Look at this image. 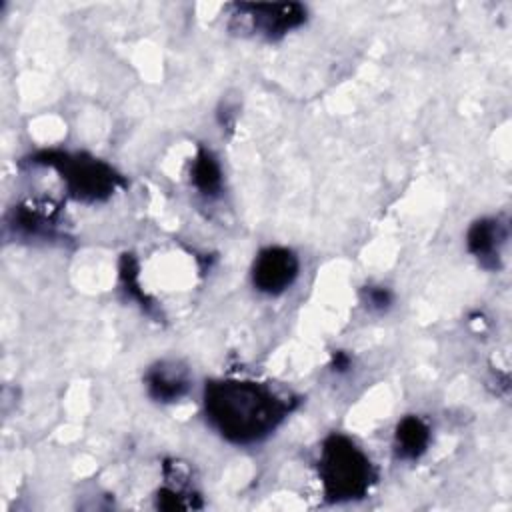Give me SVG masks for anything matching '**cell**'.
<instances>
[{
  "label": "cell",
  "mask_w": 512,
  "mask_h": 512,
  "mask_svg": "<svg viewBox=\"0 0 512 512\" xmlns=\"http://www.w3.org/2000/svg\"><path fill=\"white\" fill-rule=\"evenodd\" d=\"M294 400L250 380H210L204 412L210 426L232 444H254L274 432L290 414Z\"/></svg>",
  "instance_id": "6da1fadb"
},
{
  "label": "cell",
  "mask_w": 512,
  "mask_h": 512,
  "mask_svg": "<svg viewBox=\"0 0 512 512\" xmlns=\"http://www.w3.org/2000/svg\"><path fill=\"white\" fill-rule=\"evenodd\" d=\"M318 476L328 502L358 500L376 482V468L362 448L344 434H330L320 448Z\"/></svg>",
  "instance_id": "7a4b0ae2"
},
{
  "label": "cell",
  "mask_w": 512,
  "mask_h": 512,
  "mask_svg": "<svg viewBox=\"0 0 512 512\" xmlns=\"http://www.w3.org/2000/svg\"><path fill=\"white\" fill-rule=\"evenodd\" d=\"M32 162L56 168L62 174L68 192L84 202L104 200L122 184L120 174L108 164L84 154L70 156L62 152H42L34 156Z\"/></svg>",
  "instance_id": "3957f363"
},
{
  "label": "cell",
  "mask_w": 512,
  "mask_h": 512,
  "mask_svg": "<svg viewBox=\"0 0 512 512\" xmlns=\"http://www.w3.org/2000/svg\"><path fill=\"white\" fill-rule=\"evenodd\" d=\"M300 270L296 254L282 246H268L258 252L252 264V284L264 294H280L292 286Z\"/></svg>",
  "instance_id": "277c9868"
},
{
  "label": "cell",
  "mask_w": 512,
  "mask_h": 512,
  "mask_svg": "<svg viewBox=\"0 0 512 512\" xmlns=\"http://www.w3.org/2000/svg\"><path fill=\"white\" fill-rule=\"evenodd\" d=\"M236 14L248 16L252 28L266 38H280L286 32L298 28L306 20V8L298 2H274V4H234Z\"/></svg>",
  "instance_id": "5b68a950"
},
{
  "label": "cell",
  "mask_w": 512,
  "mask_h": 512,
  "mask_svg": "<svg viewBox=\"0 0 512 512\" xmlns=\"http://www.w3.org/2000/svg\"><path fill=\"white\" fill-rule=\"evenodd\" d=\"M506 240V226L498 218L476 220L466 236L470 254L488 270L500 268V248Z\"/></svg>",
  "instance_id": "8992f818"
},
{
  "label": "cell",
  "mask_w": 512,
  "mask_h": 512,
  "mask_svg": "<svg viewBox=\"0 0 512 512\" xmlns=\"http://www.w3.org/2000/svg\"><path fill=\"white\" fill-rule=\"evenodd\" d=\"M146 388L158 402H176L190 390V374L180 362L162 360L146 372Z\"/></svg>",
  "instance_id": "52a82bcc"
},
{
  "label": "cell",
  "mask_w": 512,
  "mask_h": 512,
  "mask_svg": "<svg viewBox=\"0 0 512 512\" xmlns=\"http://www.w3.org/2000/svg\"><path fill=\"white\" fill-rule=\"evenodd\" d=\"M430 444V428L418 416H406L398 422L394 434L396 456L402 460H418Z\"/></svg>",
  "instance_id": "ba28073f"
},
{
  "label": "cell",
  "mask_w": 512,
  "mask_h": 512,
  "mask_svg": "<svg viewBox=\"0 0 512 512\" xmlns=\"http://www.w3.org/2000/svg\"><path fill=\"white\" fill-rule=\"evenodd\" d=\"M192 182L196 190L208 198H214L222 190V170L212 152L200 148L192 162Z\"/></svg>",
  "instance_id": "9c48e42d"
},
{
  "label": "cell",
  "mask_w": 512,
  "mask_h": 512,
  "mask_svg": "<svg viewBox=\"0 0 512 512\" xmlns=\"http://www.w3.org/2000/svg\"><path fill=\"white\" fill-rule=\"evenodd\" d=\"M362 302L370 308V310H386L392 304V294L388 288L382 286H366L362 290Z\"/></svg>",
  "instance_id": "30bf717a"
},
{
  "label": "cell",
  "mask_w": 512,
  "mask_h": 512,
  "mask_svg": "<svg viewBox=\"0 0 512 512\" xmlns=\"http://www.w3.org/2000/svg\"><path fill=\"white\" fill-rule=\"evenodd\" d=\"M348 368H350V358H348V354L336 352V354H334V370H336V372H346Z\"/></svg>",
  "instance_id": "8fae6325"
}]
</instances>
